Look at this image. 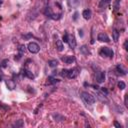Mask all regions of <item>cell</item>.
<instances>
[{
	"instance_id": "obj_13",
	"label": "cell",
	"mask_w": 128,
	"mask_h": 128,
	"mask_svg": "<svg viewBox=\"0 0 128 128\" xmlns=\"http://www.w3.org/2000/svg\"><path fill=\"white\" fill-rule=\"evenodd\" d=\"M56 48H57V50L58 51H62L63 49H64V45H63V42H62V40H57L56 41Z\"/></svg>"
},
{
	"instance_id": "obj_11",
	"label": "cell",
	"mask_w": 128,
	"mask_h": 128,
	"mask_svg": "<svg viewBox=\"0 0 128 128\" xmlns=\"http://www.w3.org/2000/svg\"><path fill=\"white\" fill-rule=\"evenodd\" d=\"M6 85H7V87H8L9 90H13L16 87V83H15L14 80H12V79L6 80Z\"/></svg>"
},
{
	"instance_id": "obj_4",
	"label": "cell",
	"mask_w": 128,
	"mask_h": 128,
	"mask_svg": "<svg viewBox=\"0 0 128 128\" xmlns=\"http://www.w3.org/2000/svg\"><path fill=\"white\" fill-rule=\"evenodd\" d=\"M79 72H80V69H79L78 67H74V68L68 70V72H67V78H69V79H74V78H76V77L78 76Z\"/></svg>"
},
{
	"instance_id": "obj_15",
	"label": "cell",
	"mask_w": 128,
	"mask_h": 128,
	"mask_svg": "<svg viewBox=\"0 0 128 128\" xmlns=\"http://www.w3.org/2000/svg\"><path fill=\"white\" fill-rule=\"evenodd\" d=\"M80 52H81L83 55H88V54H90V52H89V50H88V48H87L86 45H83L81 48H80Z\"/></svg>"
},
{
	"instance_id": "obj_9",
	"label": "cell",
	"mask_w": 128,
	"mask_h": 128,
	"mask_svg": "<svg viewBox=\"0 0 128 128\" xmlns=\"http://www.w3.org/2000/svg\"><path fill=\"white\" fill-rule=\"evenodd\" d=\"M67 3L69 5V7L75 8L80 4V0H67Z\"/></svg>"
},
{
	"instance_id": "obj_29",
	"label": "cell",
	"mask_w": 128,
	"mask_h": 128,
	"mask_svg": "<svg viewBox=\"0 0 128 128\" xmlns=\"http://www.w3.org/2000/svg\"><path fill=\"white\" fill-rule=\"evenodd\" d=\"M101 91H102L103 93H105V94H107V93H108V91H107L105 88H101Z\"/></svg>"
},
{
	"instance_id": "obj_6",
	"label": "cell",
	"mask_w": 128,
	"mask_h": 128,
	"mask_svg": "<svg viewBox=\"0 0 128 128\" xmlns=\"http://www.w3.org/2000/svg\"><path fill=\"white\" fill-rule=\"evenodd\" d=\"M61 61H63L65 64H72L73 62H75V57L74 56H70V55L62 56L61 57Z\"/></svg>"
},
{
	"instance_id": "obj_18",
	"label": "cell",
	"mask_w": 128,
	"mask_h": 128,
	"mask_svg": "<svg viewBox=\"0 0 128 128\" xmlns=\"http://www.w3.org/2000/svg\"><path fill=\"white\" fill-rule=\"evenodd\" d=\"M48 64H49V66L54 68V67H57L58 66V60L56 59H53V60H49L48 61Z\"/></svg>"
},
{
	"instance_id": "obj_3",
	"label": "cell",
	"mask_w": 128,
	"mask_h": 128,
	"mask_svg": "<svg viewBox=\"0 0 128 128\" xmlns=\"http://www.w3.org/2000/svg\"><path fill=\"white\" fill-rule=\"evenodd\" d=\"M27 48H28L29 52H31L32 54H36V53H38L39 50H40V46H39L36 42H30V43L28 44Z\"/></svg>"
},
{
	"instance_id": "obj_31",
	"label": "cell",
	"mask_w": 128,
	"mask_h": 128,
	"mask_svg": "<svg viewBox=\"0 0 128 128\" xmlns=\"http://www.w3.org/2000/svg\"><path fill=\"white\" fill-rule=\"evenodd\" d=\"M124 102H125V105L127 106V95H125V100H124Z\"/></svg>"
},
{
	"instance_id": "obj_26",
	"label": "cell",
	"mask_w": 128,
	"mask_h": 128,
	"mask_svg": "<svg viewBox=\"0 0 128 128\" xmlns=\"http://www.w3.org/2000/svg\"><path fill=\"white\" fill-rule=\"evenodd\" d=\"M127 44H128V40H125V42H124V49L125 50H127Z\"/></svg>"
},
{
	"instance_id": "obj_24",
	"label": "cell",
	"mask_w": 128,
	"mask_h": 128,
	"mask_svg": "<svg viewBox=\"0 0 128 128\" xmlns=\"http://www.w3.org/2000/svg\"><path fill=\"white\" fill-rule=\"evenodd\" d=\"M13 126H16V127H22V126H23V122H22V120H19L17 123L13 124Z\"/></svg>"
},
{
	"instance_id": "obj_27",
	"label": "cell",
	"mask_w": 128,
	"mask_h": 128,
	"mask_svg": "<svg viewBox=\"0 0 128 128\" xmlns=\"http://www.w3.org/2000/svg\"><path fill=\"white\" fill-rule=\"evenodd\" d=\"M114 126H115V127H118V128H121V125H120L118 122H116V121L114 122Z\"/></svg>"
},
{
	"instance_id": "obj_20",
	"label": "cell",
	"mask_w": 128,
	"mask_h": 128,
	"mask_svg": "<svg viewBox=\"0 0 128 128\" xmlns=\"http://www.w3.org/2000/svg\"><path fill=\"white\" fill-rule=\"evenodd\" d=\"M117 85H118V88H119L120 90H124L125 87H126V85H125V83H124L123 81H119Z\"/></svg>"
},
{
	"instance_id": "obj_5",
	"label": "cell",
	"mask_w": 128,
	"mask_h": 128,
	"mask_svg": "<svg viewBox=\"0 0 128 128\" xmlns=\"http://www.w3.org/2000/svg\"><path fill=\"white\" fill-rule=\"evenodd\" d=\"M95 79H96V82L97 83H103L105 81V73L103 71H98L96 72L95 74Z\"/></svg>"
},
{
	"instance_id": "obj_14",
	"label": "cell",
	"mask_w": 128,
	"mask_h": 128,
	"mask_svg": "<svg viewBox=\"0 0 128 128\" xmlns=\"http://www.w3.org/2000/svg\"><path fill=\"white\" fill-rule=\"evenodd\" d=\"M23 73H24V75H25L26 77H28V78H30V79H34V77H35L34 74L32 73L29 69H24V72H23Z\"/></svg>"
},
{
	"instance_id": "obj_19",
	"label": "cell",
	"mask_w": 128,
	"mask_h": 128,
	"mask_svg": "<svg viewBox=\"0 0 128 128\" xmlns=\"http://www.w3.org/2000/svg\"><path fill=\"white\" fill-rule=\"evenodd\" d=\"M57 82H59L58 79L53 78V77H48V84H54V83H57Z\"/></svg>"
},
{
	"instance_id": "obj_23",
	"label": "cell",
	"mask_w": 128,
	"mask_h": 128,
	"mask_svg": "<svg viewBox=\"0 0 128 128\" xmlns=\"http://www.w3.org/2000/svg\"><path fill=\"white\" fill-rule=\"evenodd\" d=\"M67 72H68V70L67 69H63L62 71H61V76L62 77H67Z\"/></svg>"
},
{
	"instance_id": "obj_32",
	"label": "cell",
	"mask_w": 128,
	"mask_h": 128,
	"mask_svg": "<svg viewBox=\"0 0 128 128\" xmlns=\"http://www.w3.org/2000/svg\"><path fill=\"white\" fill-rule=\"evenodd\" d=\"M2 3H3V0H0V6L2 5Z\"/></svg>"
},
{
	"instance_id": "obj_22",
	"label": "cell",
	"mask_w": 128,
	"mask_h": 128,
	"mask_svg": "<svg viewBox=\"0 0 128 128\" xmlns=\"http://www.w3.org/2000/svg\"><path fill=\"white\" fill-rule=\"evenodd\" d=\"M67 41H68V33H66V32H65V34L63 35V38H62V42L67 43Z\"/></svg>"
},
{
	"instance_id": "obj_25",
	"label": "cell",
	"mask_w": 128,
	"mask_h": 128,
	"mask_svg": "<svg viewBox=\"0 0 128 128\" xmlns=\"http://www.w3.org/2000/svg\"><path fill=\"white\" fill-rule=\"evenodd\" d=\"M119 4H120V0H116V2L114 4V10H118L119 9Z\"/></svg>"
},
{
	"instance_id": "obj_10",
	"label": "cell",
	"mask_w": 128,
	"mask_h": 128,
	"mask_svg": "<svg viewBox=\"0 0 128 128\" xmlns=\"http://www.w3.org/2000/svg\"><path fill=\"white\" fill-rule=\"evenodd\" d=\"M82 16L84 17V19L86 20H89L91 18V16H92V12L90 9H85L83 12H82Z\"/></svg>"
},
{
	"instance_id": "obj_12",
	"label": "cell",
	"mask_w": 128,
	"mask_h": 128,
	"mask_svg": "<svg viewBox=\"0 0 128 128\" xmlns=\"http://www.w3.org/2000/svg\"><path fill=\"white\" fill-rule=\"evenodd\" d=\"M119 35H120V33L118 32V30L117 29H113L112 30V38H113V41L114 42H117L118 41V39H119Z\"/></svg>"
},
{
	"instance_id": "obj_16",
	"label": "cell",
	"mask_w": 128,
	"mask_h": 128,
	"mask_svg": "<svg viewBox=\"0 0 128 128\" xmlns=\"http://www.w3.org/2000/svg\"><path fill=\"white\" fill-rule=\"evenodd\" d=\"M116 71L118 72V74H121V75H125L126 74V70H124L122 68V66L120 65V64H118V65L116 66Z\"/></svg>"
},
{
	"instance_id": "obj_2",
	"label": "cell",
	"mask_w": 128,
	"mask_h": 128,
	"mask_svg": "<svg viewBox=\"0 0 128 128\" xmlns=\"http://www.w3.org/2000/svg\"><path fill=\"white\" fill-rule=\"evenodd\" d=\"M99 54L100 56L102 57H108V58H112L114 55V52L112 49H110L109 47H102L100 51H99Z\"/></svg>"
},
{
	"instance_id": "obj_7",
	"label": "cell",
	"mask_w": 128,
	"mask_h": 128,
	"mask_svg": "<svg viewBox=\"0 0 128 128\" xmlns=\"http://www.w3.org/2000/svg\"><path fill=\"white\" fill-rule=\"evenodd\" d=\"M97 40L100 41V42H106V43L110 41L108 35H107L106 33H104V32H101V33L98 34V36H97Z\"/></svg>"
},
{
	"instance_id": "obj_17",
	"label": "cell",
	"mask_w": 128,
	"mask_h": 128,
	"mask_svg": "<svg viewBox=\"0 0 128 128\" xmlns=\"http://www.w3.org/2000/svg\"><path fill=\"white\" fill-rule=\"evenodd\" d=\"M110 2H111V0H101L99 6H100V8H105V7L108 6V4Z\"/></svg>"
},
{
	"instance_id": "obj_30",
	"label": "cell",
	"mask_w": 128,
	"mask_h": 128,
	"mask_svg": "<svg viewBox=\"0 0 128 128\" xmlns=\"http://www.w3.org/2000/svg\"><path fill=\"white\" fill-rule=\"evenodd\" d=\"M77 15H78V13H77V12H75V14H74V17H73V19H74V20H76V19H77Z\"/></svg>"
},
{
	"instance_id": "obj_8",
	"label": "cell",
	"mask_w": 128,
	"mask_h": 128,
	"mask_svg": "<svg viewBox=\"0 0 128 128\" xmlns=\"http://www.w3.org/2000/svg\"><path fill=\"white\" fill-rule=\"evenodd\" d=\"M67 43L69 44V47L71 48V49H74V48L76 47L77 43H76V39L74 37V35H68V41Z\"/></svg>"
},
{
	"instance_id": "obj_21",
	"label": "cell",
	"mask_w": 128,
	"mask_h": 128,
	"mask_svg": "<svg viewBox=\"0 0 128 128\" xmlns=\"http://www.w3.org/2000/svg\"><path fill=\"white\" fill-rule=\"evenodd\" d=\"M8 109H9V106H7V105L3 104L2 102H0V110H2V111H6V110H8Z\"/></svg>"
},
{
	"instance_id": "obj_28",
	"label": "cell",
	"mask_w": 128,
	"mask_h": 128,
	"mask_svg": "<svg viewBox=\"0 0 128 128\" xmlns=\"http://www.w3.org/2000/svg\"><path fill=\"white\" fill-rule=\"evenodd\" d=\"M7 62H8V60H4V61L2 62V67H5V66H6L5 63H7Z\"/></svg>"
},
{
	"instance_id": "obj_1",
	"label": "cell",
	"mask_w": 128,
	"mask_h": 128,
	"mask_svg": "<svg viewBox=\"0 0 128 128\" xmlns=\"http://www.w3.org/2000/svg\"><path fill=\"white\" fill-rule=\"evenodd\" d=\"M81 99L87 104V105H92L95 103V97L93 95H91L90 93L86 92V91H83L81 92Z\"/></svg>"
}]
</instances>
